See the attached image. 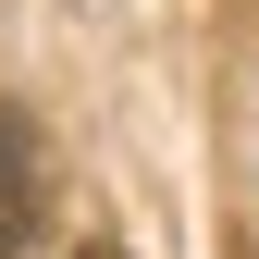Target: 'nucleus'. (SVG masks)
I'll use <instances>...</instances> for the list:
<instances>
[{
    "instance_id": "1",
    "label": "nucleus",
    "mask_w": 259,
    "mask_h": 259,
    "mask_svg": "<svg viewBox=\"0 0 259 259\" xmlns=\"http://www.w3.org/2000/svg\"><path fill=\"white\" fill-rule=\"evenodd\" d=\"M37 222H50V136H37V111L0 99V259L37 247Z\"/></svg>"
},
{
    "instance_id": "2",
    "label": "nucleus",
    "mask_w": 259,
    "mask_h": 259,
    "mask_svg": "<svg viewBox=\"0 0 259 259\" xmlns=\"http://www.w3.org/2000/svg\"><path fill=\"white\" fill-rule=\"evenodd\" d=\"M74 259H123V247H111V235H87V247H74Z\"/></svg>"
}]
</instances>
